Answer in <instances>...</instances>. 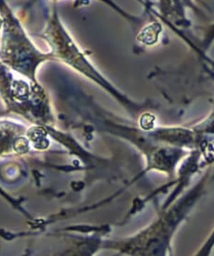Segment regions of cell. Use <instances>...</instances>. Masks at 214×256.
<instances>
[{"label": "cell", "instance_id": "1", "mask_svg": "<svg viewBox=\"0 0 214 256\" xmlns=\"http://www.w3.org/2000/svg\"><path fill=\"white\" fill-rule=\"evenodd\" d=\"M1 19L0 60L22 76L38 82L36 72L47 56L36 48L20 20L8 9H2Z\"/></svg>", "mask_w": 214, "mask_h": 256}, {"label": "cell", "instance_id": "2", "mask_svg": "<svg viewBox=\"0 0 214 256\" xmlns=\"http://www.w3.org/2000/svg\"><path fill=\"white\" fill-rule=\"evenodd\" d=\"M45 98L38 82L22 76L0 60V98L8 108L27 113L42 104Z\"/></svg>", "mask_w": 214, "mask_h": 256}]
</instances>
